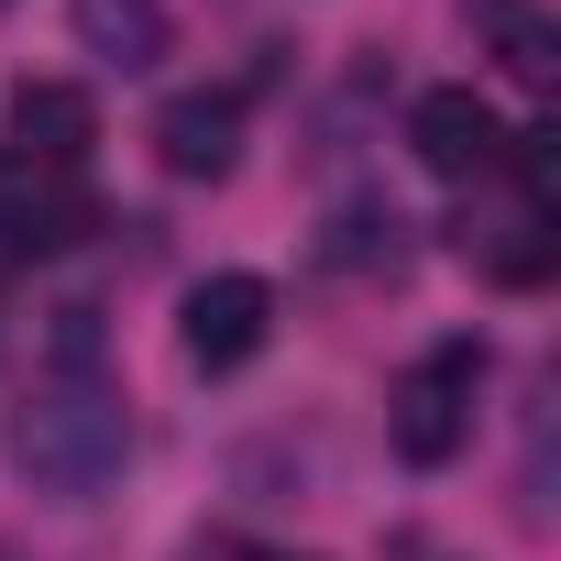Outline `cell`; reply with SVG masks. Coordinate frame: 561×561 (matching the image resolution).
Here are the masks:
<instances>
[{
    "instance_id": "obj_11",
    "label": "cell",
    "mask_w": 561,
    "mask_h": 561,
    "mask_svg": "<svg viewBox=\"0 0 561 561\" xmlns=\"http://www.w3.org/2000/svg\"><path fill=\"white\" fill-rule=\"evenodd\" d=\"M397 231H408L397 209H342V220L320 231V253H331V264H397Z\"/></svg>"
},
{
    "instance_id": "obj_3",
    "label": "cell",
    "mask_w": 561,
    "mask_h": 561,
    "mask_svg": "<svg viewBox=\"0 0 561 561\" xmlns=\"http://www.w3.org/2000/svg\"><path fill=\"white\" fill-rule=\"evenodd\" d=\"M451 253L462 264H484L495 287H550V264H561V220H550V198L539 187H495V198H473L462 220H451Z\"/></svg>"
},
{
    "instance_id": "obj_2",
    "label": "cell",
    "mask_w": 561,
    "mask_h": 561,
    "mask_svg": "<svg viewBox=\"0 0 561 561\" xmlns=\"http://www.w3.org/2000/svg\"><path fill=\"white\" fill-rule=\"evenodd\" d=\"M473 397H484V342H440V353H419V364H408V386H397V408H386L397 462L440 473V462L473 440Z\"/></svg>"
},
{
    "instance_id": "obj_9",
    "label": "cell",
    "mask_w": 561,
    "mask_h": 561,
    "mask_svg": "<svg viewBox=\"0 0 561 561\" xmlns=\"http://www.w3.org/2000/svg\"><path fill=\"white\" fill-rule=\"evenodd\" d=\"M473 23L495 34V67H506V78L550 89V67H561V34H550V12H539V0H473Z\"/></svg>"
},
{
    "instance_id": "obj_1",
    "label": "cell",
    "mask_w": 561,
    "mask_h": 561,
    "mask_svg": "<svg viewBox=\"0 0 561 561\" xmlns=\"http://www.w3.org/2000/svg\"><path fill=\"white\" fill-rule=\"evenodd\" d=\"M12 462H23L34 495L100 506V495L122 484V462H133V419H122V397H111L100 375H56V386H34V408L12 419Z\"/></svg>"
},
{
    "instance_id": "obj_6",
    "label": "cell",
    "mask_w": 561,
    "mask_h": 561,
    "mask_svg": "<svg viewBox=\"0 0 561 561\" xmlns=\"http://www.w3.org/2000/svg\"><path fill=\"white\" fill-rule=\"evenodd\" d=\"M264 331H275V287H264V275H209V287H187L176 342H187L198 375H242L264 353Z\"/></svg>"
},
{
    "instance_id": "obj_7",
    "label": "cell",
    "mask_w": 561,
    "mask_h": 561,
    "mask_svg": "<svg viewBox=\"0 0 561 561\" xmlns=\"http://www.w3.org/2000/svg\"><path fill=\"white\" fill-rule=\"evenodd\" d=\"M154 165L187 176V187L231 176V165H242V100H231V89H176V100L154 111Z\"/></svg>"
},
{
    "instance_id": "obj_5",
    "label": "cell",
    "mask_w": 561,
    "mask_h": 561,
    "mask_svg": "<svg viewBox=\"0 0 561 561\" xmlns=\"http://www.w3.org/2000/svg\"><path fill=\"white\" fill-rule=\"evenodd\" d=\"M408 154H419L430 176H451V187H484L495 154H506V122H495L484 89H419V100H408Z\"/></svg>"
},
{
    "instance_id": "obj_10",
    "label": "cell",
    "mask_w": 561,
    "mask_h": 561,
    "mask_svg": "<svg viewBox=\"0 0 561 561\" xmlns=\"http://www.w3.org/2000/svg\"><path fill=\"white\" fill-rule=\"evenodd\" d=\"M78 231H89V198H67V187H34V198L0 209V242L12 253H67Z\"/></svg>"
},
{
    "instance_id": "obj_8",
    "label": "cell",
    "mask_w": 561,
    "mask_h": 561,
    "mask_svg": "<svg viewBox=\"0 0 561 561\" xmlns=\"http://www.w3.org/2000/svg\"><path fill=\"white\" fill-rule=\"evenodd\" d=\"M67 12H78V45H89L100 67H122V78L154 67L165 34H176V23H165V0H67Z\"/></svg>"
},
{
    "instance_id": "obj_4",
    "label": "cell",
    "mask_w": 561,
    "mask_h": 561,
    "mask_svg": "<svg viewBox=\"0 0 561 561\" xmlns=\"http://www.w3.org/2000/svg\"><path fill=\"white\" fill-rule=\"evenodd\" d=\"M0 144H12L23 176H78L89 144H100V100L67 89V78H23L12 100H0Z\"/></svg>"
}]
</instances>
